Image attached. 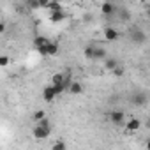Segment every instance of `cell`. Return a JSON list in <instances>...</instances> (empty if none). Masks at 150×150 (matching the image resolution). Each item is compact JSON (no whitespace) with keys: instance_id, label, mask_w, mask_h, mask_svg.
Returning <instances> with one entry per match:
<instances>
[{"instance_id":"1","label":"cell","mask_w":150,"mask_h":150,"mask_svg":"<svg viewBox=\"0 0 150 150\" xmlns=\"http://www.w3.org/2000/svg\"><path fill=\"white\" fill-rule=\"evenodd\" d=\"M83 53L90 60H104L106 58V50L104 48H99V46H87Z\"/></svg>"},{"instance_id":"2","label":"cell","mask_w":150,"mask_h":150,"mask_svg":"<svg viewBox=\"0 0 150 150\" xmlns=\"http://www.w3.org/2000/svg\"><path fill=\"white\" fill-rule=\"evenodd\" d=\"M32 134H34L35 139H46V138L51 134V125H41V124H37V125L34 127Z\"/></svg>"},{"instance_id":"3","label":"cell","mask_w":150,"mask_h":150,"mask_svg":"<svg viewBox=\"0 0 150 150\" xmlns=\"http://www.w3.org/2000/svg\"><path fill=\"white\" fill-rule=\"evenodd\" d=\"M37 53H39L41 57H55V55L58 53V44H57V42H48L46 46L37 48Z\"/></svg>"},{"instance_id":"4","label":"cell","mask_w":150,"mask_h":150,"mask_svg":"<svg viewBox=\"0 0 150 150\" xmlns=\"http://www.w3.org/2000/svg\"><path fill=\"white\" fill-rule=\"evenodd\" d=\"M110 122H111L113 125H124V122H125V113H124L122 110H113V111L110 113Z\"/></svg>"},{"instance_id":"5","label":"cell","mask_w":150,"mask_h":150,"mask_svg":"<svg viewBox=\"0 0 150 150\" xmlns=\"http://www.w3.org/2000/svg\"><path fill=\"white\" fill-rule=\"evenodd\" d=\"M101 13L104 16H113L117 13V6L113 2H110V0H106V2H103V6H101Z\"/></svg>"},{"instance_id":"6","label":"cell","mask_w":150,"mask_h":150,"mask_svg":"<svg viewBox=\"0 0 150 150\" xmlns=\"http://www.w3.org/2000/svg\"><path fill=\"white\" fill-rule=\"evenodd\" d=\"M57 96H58V94H57V90H55V87H53V85L44 87V90H42V99H44L46 103H51Z\"/></svg>"},{"instance_id":"7","label":"cell","mask_w":150,"mask_h":150,"mask_svg":"<svg viewBox=\"0 0 150 150\" xmlns=\"http://www.w3.org/2000/svg\"><path fill=\"white\" fill-rule=\"evenodd\" d=\"M67 20V13L62 9V11H55V13H50V21L51 23H62Z\"/></svg>"},{"instance_id":"8","label":"cell","mask_w":150,"mask_h":150,"mask_svg":"<svg viewBox=\"0 0 150 150\" xmlns=\"http://www.w3.org/2000/svg\"><path fill=\"white\" fill-rule=\"evenodd\" d=\"M124 125H125V129H127L129 132H136V131L141 127V120H139V118H129L127 122H124Z\"/></svg>"},{"instance_id":"9","label":"cell","mask_w":150,"mask_h":150,"mask_svg":"<svg viewBox=\"0 0 150 150\" xmlns=\"http://www.w3.org/2000/svg\"><path fill=\"white\" fill-rule=\"evenodd\" d=\"M118 37H120V34H118V30H115L113 27H106V28H104V39H106V41L111 42V41H117Z\"/></svg>"},{"instance_id":"10","label":"cell","mask_w":150,"mask_h":150,"mask_svg":"<svg viewBox=\"0 0 150 150\" xmlns=\"http://www.w3.org/2000/svg\"><path fill=\"white\" fill-rule=\"evenodd\" d=\"M131 39H132V42H136V44H143V42H146V34L138 28V30L132 32V37H131Z\"/></svg>"},{"instance_id":"11","label":"cell","mask_w":150,"mask_h":150,"mask_svg":"<svg viewBox=\"0 0 150 150\" xmlns=\"http://www.w3.org/2000/svg\"><path fill=\"white\" fill-rule=\"evenodd\" d=\"M69 94H72V96H80V94H83V85L80 83V81H71V85H69Z\"/></svg>"},{"instance_id":"12","label":"cell","mask_w":150,"mask_h":150,"mask_svg":"<svg viewBox=\"0 0 150 150\" xmlns=\"http://www.w3.org/2000/svg\"><path fill=\"white\" fill-rule=\"evenodd\" d=\"M118 64H120V62H118L117 58H111V57H106V58H104V69H106V71H113Z\"/></svg>"},{"instance_id":"13","label":"cell","mask_w":150,"mask_h":150,"mask_svg":"<svg viewBox=\"0 0 150 150\" xmlns=\"http://www.w3.org/2000/svg\"><path fill=\"white\" fill-rule=\"evenodd\" d=\"M50 41L44 37V35H37V37H34V48L37 50V48H42V46H46Z\"/></svg>"},{"instance_id":"14","label":"cell","mask_w":150,"mask_h":150,"mask_svg":"<svg viewBox=\"0 0 150 150\" xmlns=\"http://www.w3.org/2000/svg\"><path fill=\"white\" fill-rule=\"evenodd\" d=\"M136 106H145V103H146V96L145 94H136V96H132V99H131Z\"/></svg>"},{"instance_id":"15","label":"cell","mask_w":150,"mask_h":150,"mask_svg":"<svg viewBox=\"0 0 150 150\" xmlns=\"http://www.w3.org/2000/svg\"><path fill=\"white\" fill-rule=\"evenodd\" d=\"M46 9H50V13H55V11H62V4L58 2V0H50V4L46 6Z\"/></svg>"},{"instance_id":"16","label":"cell","mask_w":150,"mask_h":150,"mask_svg":"<svg viewBox=\"0 0 150 150\" xmlns=\"http://www.w3.org/2000/svg\"><path fill=\"white\" fill-rule=\"evenodd\" d=\"M111 72H113V76H117V78H122V76H124V72H125V69H124V65H122V64H118V65H117V67H115Z\"/></svg>"},{"instance_id":"17","label":"cell","mask_w":150,"mask_h":150,"mask_svg":"<svg viewBox=\"0 0 150 150\" xmlns=\"http://www.w3.org/2000/svg\"><path fill=\"white\" fill-rule=\"evenodd\" d=\"M62 80H64V72H57L51 76V85H58Z\"/></svg>"},{"instance_id":"18","label":"cell","mask_w":150,"mask_h":150,"mask_svg":"<svg viewBox=\"0 0 150 150\" xmlns=\"http://www.w3.org/2000/svg\"><path fill=\"white\" fill-rule=\"evenodd\" d=\"M118 11V9H117ZM118 16H120V20H124V21H129L131 20V13L127 11V9H120L118 11Z\"/></svg>"},{"instance_id":"19","label":"cell","mask_w":150,"mask_h":150,"mask_svg":"<svg viewBox=\"0 0 150 150\" xmlns=\"http://www.w3.org/2000/svg\"><path fill=\"white\" fill-rule=\"evenodd\" d=\"M65 141H57V143H53L51 145V150H65Z\"/></svg>"},{"instance_id":"20","label":"cell","mask_w":150,"mask_h":150,"mask_svg":"<svg viewBox=\"0 0 150 150\" xmlns=\"http://www.w3.org/2000/svg\"><path fill=\"white\" fill-rule=\"evenodd\" d=\"M27 6H28V9H30V11H35V9H39V7H41L37 0H28Z\"/></svg>"},{"instance_id":"21","label":"cell","mask_w":150,"mask_h":150,"mask_svg":"<svg viewBox=\"0 0 150 150\" xmlns=\"http://www.w3.org/2000/svg\"><path fill=\"white\" fill-rule=\"evenodd\" d=\"M9 62H11V60H9L7 55H0V67H7Z\"/></svg>"},{"instance_id":"22","label":"cell","mask_w":150,"mask_h":150,"mask_svg":"<svg viewBox=\"0 0 150 150\" xmlns=\"http://www.w3.org/2000/svg\"><path fill=\"white\" fill-rule=\"evenodd\" d=\"M34 118H35V120L44 118V111H41V110H39V111H35V113H34Z\"/></svg>"},{"instance_id":"23","label":"cell","mask_w":150,"mask_h":150,"mask_svg":"<svg viewBox=\"0 0 150 150\" xmlns=\"http://www.w3.org/2000/svg\"><path fill=\"white\" fill-rule=\"evenodd\" d=\"M37 2H39V6H41V7H46V6L50 4V0H37Z\"/></svg>"},{"instance_id":"24","label":"cell","mask_w":150,"mask_h":150,"mask_svg":"<svg viewBox=\"0 0 150 150\" xmlns=\"http://www.w3.org/2000/svg\"><path fill=\"white\" fill-rule=\"evenodd\" d=\"M4 32H6V23L0 21V34H4Z\"/></svg>"},{"instance_id":"25","label":"cell","mask_w":150,"mask_h":150,"mask_svg":"<svg viewBox=\"0 0 150 150\" xmlns=\"http://www.w3.org/2000/svg\"><path fill=\"white\" fill-rule=\"evenodd\" d=\"M25 2H28V0H25Z\"/></svg>"}]
</instances>
